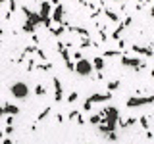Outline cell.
<instances>
[{"instance_id":"cell-1","label":"cell","mask_w":154,"mask_h":144,"mask_svg":"<svg viewBox=\"0 0 154 144\" xmlns=\"http://www.w3.org/2000/svg\"><path fill=\"white\" fill-rule=\"evenodd\" d=\"M93 62L91 60H87V58H81V60H77L75 62V65H73V71L79 77H89V75H93Z\"/></svg>"},{"instance_id":"cell-2","label":"cell","mask_w":154,"mask_h":144,"mask_svg":"<svg viewBox=\"0 0 154 144\" xmlns=\"http://www.w3.org/2000/svg\"><path fill=\"white\" fill-rule=\"evenodd\" d=\"M10 94H12L16 100H25L29 96V85L23 83V81H17V83H14L10 86Z\"/></svg>"},{"instance_id":"cell-3","label":"cell","mask_w":154,"mask_h":144,"mask_svg":"<svg viewBox=\"0 0 154 144\" xmlns=\"http://www.w3.org/2000/svg\"><path fill=\"white\" fill-rule=\"evenodd\" d=\"M154 104V96H135L127 100V108H139V106H148Z\"/></svg>"},{"instance_id":"cell-4","label":"cell","mask_w":154,"mask_h":144,"mask_svg":"<svg viewBox=\"0 0 154 144\" xmlns=\"http://www.w3.org/2000/svg\"><path fill=\"white\" fill-rule=\"evenodd\" d=\"M119 60H122V64H123L125 67H135V69H143V67L146 65L143 60H139V58L125 56V54H122V58H119Z\"/></svg>"},{"instance_id":"cell-5","label":"cell","mask_w":154,"mask_h":144,"mask_svg":"<svg viewBox=\"0 0 154 144\" xmlns=\"http://www.w3.org/2000/svg\"><path fill=\"white\" fill-rule=\"evenodd\" d=\"M64 16H66V8L62 6V4H58L56 6V10L52 12V21H56V23H64Z\"/></svg>"},{"instance_id":"cell-6","label":"cell","mask_w":154,"mask_h":144,"mask_svg":"<svg viewBox=\"0 0 154 144\" xmlns=\"http://www.w3.org/2000/svg\"><path fill=\"white\" fill-rule=\"evenodd\" d=\"M131 21H133V17H131V16H127V17L123 19V21H119V23H118V29H116V31L112 33V38H119V35H122V31H123V29L127 27Z\"/></svg>"},{"instance_id":"cell-7","label":"cell","mask_w":154,"mask_h":144,"mask_svg":"<svg viewBox=\"0 0 154 144\" xmlns=\"http://www.w3.org/2000/svg\"><path fill=\"white\" fill-rule=\"evenodd\" d=\"M21 10H23V14L27 16V21H31L33 25H38V23H42V21H41V16H38V14L29 12V8H21Z\"/></svg>"},{"instance_id":"cell-8","label":"cell","mask_w":154,"mask_h":144,"mask_svg":"<svg viewBox=\"0 0 154 144\" xmlns=\"http://www.w3.org/2000/svg\"><path fill=\"white\" fill-rule=\"evenodd\" d=\"M62 85H60V79L58 77H54V100L56 102H62Z\"/></svg>"},{"instance_id":"cell-9","label":"cell","mask_w":154,"mask_h":144,"mask_svg":"<svg viewBox=\"0 0 154 144\" xmlns=\"http://www.w3.org/2000/svg\"><path fill=\"white\" fill-rule=\"evenodd\" d=\"M131 50L135 54H143V56H154V48H144V46H133Z\"/></svg>"},{"instance_id":"cell-10","label":"cell","mask_w":154,"mask_h":144,"mask_svg":"<svg viewBox=\"0 0 154 144\" xmlns=\"http://www.w3.org/2000/svg\"><path fill=\"white\" fill-rule=\"evenodd\" d=\"M104 65H106V62H104V58L102 56H96L94 60H93V67L96 71H102L104 69Z\"/></svg>"},{"instance_id":"cell-11","label":"cell","mask_w":154,"mask_h":144,"mask_svg":"<svg viewBox=\"0 0 154 144\" xmlns=\"http://www.w3.org/2000/svg\"><path fill=\"white\" fill-rule=\"evenodd\" d=\"M104 16L110 19V21H114V23H119V17H118V14L112 12V10H104Z\"/></svg>"},{"instance_id":"cell-12","label":"cell","mask_w":154,"mask_h":144,"mask_svg":"<svg viewBox=\"0 0 154 144\" xmlns=\"http://www.w3.org/2000/svg\"><path fill=\"white\" fill-rule=\"evenodd\" d=\"M4 113H8V115H17V113H19V108H17V106H4Z\"/></svg>"},{"instance_id":"cell-13","label":"cell","mask_w":154,"mask_h":144,"mask_svg":"<svg viewBox=\"0 0 154 144\" xmlns=\"http://www.w3.org/2000/svg\"><path fill=\"white\" fill-rule=\"evenodd\" d=\"M35 94H37V96H45V94H46V88H45L42 85H37V86H35Z\"/></svg>"},{"instance_id":"cell-14","label":"cell","mask_w":154,"mask_h":144,"mask_svg":"<svg viewBox=\"0 0 154 144\" xmlns=\"http://www.w3.org/2000/svg\"><path fill=\"white\" fill-rule=\"evenodd\" d=\"M118 86H119V81H110V83H108V90L112 92V90H116Z\"/></svg>"},{"instance_id":"cell-15","label":"cell","mask_w":154,"mask_h":144,"mask_svg":"<svg viewBox=\"0 0 154 144\" xmlns=\"http://www.w3.org/2000/svg\"><path fill=\"white\" fill-rule=\"evenodd\" d=\"M139 123H141L143 129H148V117H146V115H143V117L139 119Z\"/></svg>"},{"instance_id":"cell-16","label":"cell","mask_w":154,"mask_h":144,"mask_svg":"<svg viewBox=\"0 0 154 144\" xmlns=\"http://www.w3.org/2000/svg\"><path fill=\"white\" fill-rule=\"evenodd\" d=\"M23 29H25L27 33H35V25H33L31 21H27V23H25V27H23Z\"/></svg>"},{"instance_id":"cell-17","label":"cell","mask_w":154,"mask_h":144,"mask_svg":"<svg viewBox=\"0 0 154 144\" xmlns=\"http://www.w3.org/2000/svg\"><path fill=\"white\" fill-rule=\"evenodd\" d=\"M48 113H50V108H45V110H42V113L38 115V119H37V121H42V119H45Z\"/></svg>"},{"instance_id":"cell-18","label":"cell","mask_w":154,"mask_h":144,"mask_svg":"<svg viewBox=\"0 0 154 144\" xmlns=\"http://www.w3.org/2000/svg\"><path fill=\"white\" fill-rule=\"evenodd\" d=\"M77 98H79V94H77V92H71L69 96H67V102H69V104H71V102H75V100H77Z\"/></svg>"},{"instance_id":"cell-19","label":"cell","mask_w":154,"mask_h":144,"mask_svg":"<svg viewBox=\"0 0 154 144\" xmlns=\"http://www.w3.org/2000/svg\"><path fill=\"white\" fill-rule=\"evenodd\" d=\"M108 140H112V142L118 140V134H116V131H110V133H108Z\"/></svg>"},{"instance_id":"cell-20","label":"cell","mask_w":154,"mask_h":144,"mask_svg":"<svg viewBox=\"0 0 154 144\" xmlns=\"http://www.w3.org/2000/svg\"><path fill=\"white\" fill-rule=\"evenodd\" d=\"M118 54H119L118 50H108V52H106L104 56H106V58H114V56H118Z\"/></svg>"},{"instance_id":"cell-21","label":"cell","mask_w":154,"mask_h":144,"mask_svg":"<svg viewBox=\"0 0 154 144\" xmlns=\"http://www.w3.org/2000/svg\"><path fill=\"white\" fill-rule=\"evenodd\" d=\"M73 58H75V62H77V60H81L83 56H81V52H75V54H73Z\"/></svg>"},{"instance_id":"cell-22","label":"cell","mask_w":154,"mask_h":144,"mask_svg":"<svg viewBox=\"0 0 154 144\" xmlns=\"http://www.w3.org/2000/svg\"><path fill=\"white\" fill-rule=\"evenodd\" d=\"M146 138H154V134H152V131H148V129H146Z\"/></svg>"},{"instance_id":"cell-23","label":"cell","mask_w":154,"mask_h":144,"mask_svg":"<svg viewBox=\"0 0 154 144\" xmlns=\"http://www.w3.org/2000/svg\"><path fill=\"white\" fill-rule=\"evenodd\" d=\"M50 4H54V6H58V4H60V0H50Z\"/></svg>"},{"instance_id":"cell-24","label":"cell","mask_w":154,"mask_h":144,"mask_svg":"<svg viewBox=\"0 0 154 144\" xmlns=\"http://www.w3.org/2000/svg\"><path fill=\"white\" fill-rule=\"evenodd\" d=\"M4 144H12V140H10V138H4Z\"/></svg>"},{"instance_id":"cell-25","label":"cell","mask_w":154,"mask_h":144,"mask_svg":"<svg viewBox=\"0 0 154 144\" xmlns=\"http://www.w3.org/2000/svg\"><path fill=\"white\" fill-rule=\"evenodd\" d=\"M150 16H152V17H154V6H152V8H150Z\"/></svg>"},{"instance_id":"cell-26","label":"cell","mask_w":154,"mask_h":144,"mask_svg":"<svg viewBox=\"0 0 154 144\" xmlns=\"http://www.w3.org/2000/svg\"><path fill=\"white\" fill-rule=\"evenodd\" d=\"M2 115H4V108H0V117H2Z\"/></svg>"},{"instance_id":"cell-27","label":"cell","mask_w":154,"mask_h":144,"mask_svg":"<svg viewBox=\"0 0 154 144\" xmlns=\"http://www.w3.org/2000/svg\"><path fill=\"white\" fill-rule=\"evenodd\" d=\"M4 2H6V0H0V4H4Z\"/></svg>"},{"instance_id":"cell-28","label":"cell","mask_w":154,"mask_h":144,"mask_svg":"<svg viewBox=\"0 0 154 144\" xmlns=\"http://www.w3.org/2000/svg\"><path fill=\"white\" fill-rule=\"evenodd\" d=\"M2 33H4V31H2V29H0V37H2Z\"/></svg>"},{"instance_id":"cell-29","label":"cell","mask_w":154,"mask_h":144,"mask_svg":"<svg viewBox=\"0 0 154 144\" xmlns=\"http://www.w3.org/2000/svg\"><path fill=\"white\" fill-rule=\"evenodd\" d=\"M2 136H4V134H2V131H0V138H2Z\"/></svg>"},{"instance_id":"cell-30","label":"cell","mask_w":154,"mask_h":144,"mask_svg":"<svg viewBox=\"0 0 154 144\" xmlns=\"http://www.w3.org/2000/svg\"><path fill=\"white\" fill-rule=\"evenodd\" d=\"M116 2H119V0H116Z\"/></svg>"}]
</instances>
